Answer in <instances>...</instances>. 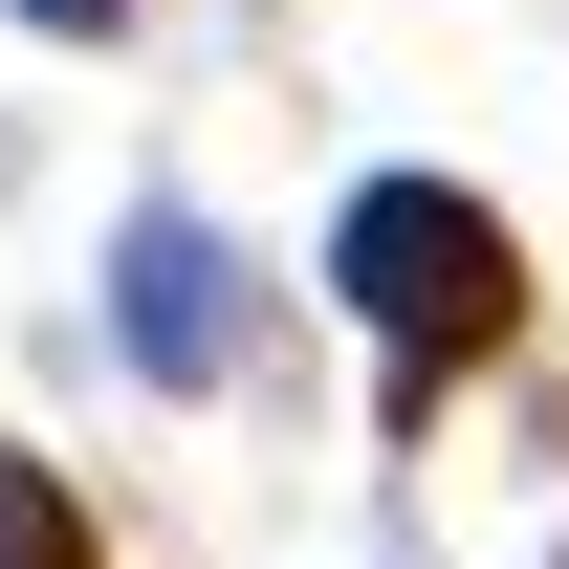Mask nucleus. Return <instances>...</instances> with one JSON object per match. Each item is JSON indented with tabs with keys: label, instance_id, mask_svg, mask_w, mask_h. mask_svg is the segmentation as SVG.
<instances>
[{
	"label": "nucleus",
	"instance_id": "f03ea898",
	"mask_svg": "<svg viewBox=\"0 0 569 569\" xmlns=\"http://www.w3.org/2000/svg\"><path fill=\"white\" fill-rule=\"evenodd\" d=\"M110 351H132L153 395H219V372H241V241H219L198 198L110 219Z\"/></svg>",
	"mask_w": 569,
	"mask_h": 569
},
{
	"label": "nucleus",
	"instance_id": "f257e3e1",
	"mask_svg": "<svg viewBox=\"0 0 569 569\" xmlns=\"http://www.w3.org/2000/svg\"><path fill=\"white\" fill-rule=\"evenodd\" d=\"M329 284H351V329L395 351V395H438V372H482L503 329H526V241H503L460 176H372V198L329 219Z\"/></svg>",
	"mask_w": 569,
	"mask_h": 569
},
{
	"label": "nucleus",
	"instance_id": "7ed1b4c3",
	"mask_svg": "<svg viewBox=\"0 0 569 569\" xmlns=\"http://www.w3.org/2000/svg\"><path fill=\"white\" fill-rule=\"evenodd\" d=\"M0 569H110V526L67 503V460H22V438H0Z\"/></svg>",
	"mask_w": 569,
	"mask_h": 569
},
{
	"label": "nucleus",
	"instance_id": "20e7f679",
	"mask_svg": "<svg viewBox=\"0 0 569 569\" xmlns=\"http://www.w3.org/2000/svg\"><path fill=\"white\" fill-rule=\"evenodd\" d=\"M22 22H44V44H110V22H132V0H22Z\"/></svg>",
	"mask_w": 569,
	"mask_h": 569
}]
</instances>
